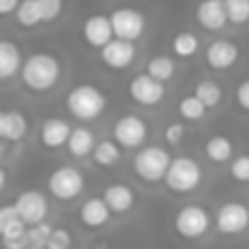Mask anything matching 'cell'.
Wrapping results in <instances>:
<instances>
[{"mask_svg":"<svg viewBox=\"0 0 249 249\" xmlns=\"http://www.w3.org/2000/svg\"><path fill=\"white\" fill-rule=\"evenodd\" d=\"M19 78H22L27 89H32L36 94L49 92L61 80V61L53 53H44V51L32 53V56L24 58Z\"/></svg>","mask_w":249,"mask_h":249,"instance_id":"cell-1","label":"cell"},{"mask_svg":"<svg viewBox=\"0 0 249 249\" xmlns=\"http://www.w3.org/2000/svg\"><path fill=\"white\" fill-rule=\"evenodd\" d=\"M66 107L68 111L78 119V121H94L97 116L104 114L107 109V97L102 89H97L94 85H78L68 92L66 97Z\"/></svg>","mask_w":249,"mask_h":249,"instance_id":"cell-2","label":"cell"},{"mask_svg":"<svg viewBox=\"0 0 249 249\" xmlns=\"http://www.w3.org/2000/svg\"><path fill=\"white\" fill-rule=\"evenodd\" d=\"M172 160L174 158H169V153H167L165 148H160V145H145L133 158V172L143 181H148V184L165 181L167 169L172 165Z\"/></svg>","mask_w":249,"mask_h":249,"instance_id":"cell-3","label":"cell"},{"mask_svg":"<svg viewBox=\"0 0 249 249\" xmlns=\"http://www.w3.org/2000/svg\"><path fill=\"white\" fill-rule=\"evenodd\" d=\"M201 167L196 160L191 158H174L172 165L167 169V177H165V186L174 194H189L194 191L198 184H201Z\"/></svg>","mask_w":249,"mask_h":249,"instance_id":"cell-4","label":"cell"},{"mask_svg":"<svg viewBox=\"0 0 249 249\" xmlns=\"http://www.w3.org/2000/svg\"><path fill=\"white\" fill-rule=\"evenodd\" d=\"M83 189H85V177L78 167L61 165L49 174V191L58 201H73V198H78L83 194Z\"/></svg>","mask_w":249,"mask_h":249,"instance_id":"cell-5","label":"cell"},{"mask_svg":"<svg viewBox=\"0 0 249 249\" xmlns=\"http://www.w3.org/2000/svg\"><path fill=\"white\" fill-rule=\"evenodd\" d=\"M208 228H211V215L198 203H189V206L179 208L174 215V230L184 240H198L208 232Z\"/></svg>","mask_w":249,"mask_h":249,"instance_id":"cell-6","label":"cell"},{"mask_svg":"<svg viewBox=\"0 0 249 249\" xmlns=\"http://www.w3.org/2000/svg\"><path fill=\"white\" fill-rule=\"evenodd\" d=\"M111 136H114V143L119 148H126V150H136L145 143L148 138V124L141 119V116H133V114H126V116H119L114 128H111Z\"/></svg>","mask_w":249,"mask_h":249,"instance_id":"cell-7","label":"cell"},{"mask_svg":"<svg viewBox=\"0 0 249 249\" xmlns=\"http://www.w3.org/2000/svg\"><path fill=\"white\" fill-rule=\"evenodd\" d=\"M215 228L220 235H242L249 228V206L242 201H228L215 213Z\"/></svg>","mask_w":249,"mask_h":249,"instance_id":"cell-8","label":"cell"},{"mask_svg":"<svg viewBox=\"0 0 249 249\" xmlns=\"http://www.w3.org/2000/svg\"><path fill=\"white\" fill-rule=\"evenodd\" d=\"M109 19H111L114 39L136 41L145 32V17H143V12H138L133 7H119L109 15Z\"/></svg>","mask_w":249,"mask_h":249,"instance_id":"cell-9","label":"cell"},{"mask_svg":"<svg viewBox=\"0 0 249 249\" xmlns=\"http://www.w3.org/2000/svg\"><path fill=\"white\" fill-rule=\"evenodd\" d=\"M15 208L22 218V223L27 228H34L39 223H46V213H49V201L41 191L36 189H29V191H22L17 198H15Z\"/></svg>","mask_w":249,"mask_h":249,"instance_id":"cell-10","label":"cell"},{"mask_svg":"<svg viewBox=\"0 0 249 249\" xmlns=\"http://www.w3.org/2000/svg\"><path fill=\"white\" fill-rule=\"evenodd\" d=\"M128 94L136 104H143V107H155L162 102L165 97V85L158 83L155 78H150L148 73H141L136 75L131 83H128Z\"/></svg>","mask_w":249,"mask_h":249,"instance_id":"cell-11","label":"cell"},{"mask_svg":"<svg viewBox=\"0 0 249 249\" xmlns=\"http://www.w3.org/2000/svg\"><path fill=\"white\" fill-rule=\"evenodd\" d=\"M99 56H102V63H104L107 68H111V71H124V68H128V66L133 63V58H136V46H133V41L114 39V41H109V44L99 51Z\"/></svg>","mask_w":249,"mask_h":249,"instance_id":"cell-12","label":"cell"},{"mask_svg":"<svg viewBox=\"0 0 249 249\" xmlns=\"http://www.w3.org/2000/svg\"><path fill=\"white\" fill-rule=\"evenodd\" d=\"M83 36L92 49H104L109 41H114V29L111 19L107 15H89L83 22Z\"/></svg>","mask_w":249,"mask_h":249,"instance_id":"cell-13","label":"cell"},{"mask_svg":"<svg viewBox=\"0 0 249 249\" xmlns=\"http://www.w3.org/2000/svg\"><path fill=\"white\" fill-rule=\"evenodd\" d=\"M237 58H240V49H237V44H232L228 39H215L206 49V63L213 71H228L237 63Z\"/></svg>","mask_w":249,"mask_h":249,"instance_id":"cell-14","label":"cell"},{"mask_svg":"<svg viewBox=\"0 0 249 249\" xmlns=\"http://www.w3.org/2000/svg\"><path fill=\"white\" fill-rule=\"evenodd\" d=\"M196 19L208 32L223 29L230 22L228 19V10H225V0H201L196 5Z\"/></svg>","mask_w":249,"mask_h":249,"instance_id":"cell-15","label":"cell"},{"mask_svg":"<svg viewBox=\"0 0 249 249\" xmlns=\"http://www.w3.org/2000/svg\"><path fill=\"white\" fill-rule=\"evenodd\" d=\"M73 128L68 126V121L63 119H46L41 126V145L49 150H58L63 145H68Z\"/></svg>","mask_w":249,"mask_h":249,"instance_id":"cell-16","label":"cell"},{"mask_svg":"<svg viewBox=\"0 0 249 249\" xmlns=\"http://www.w3.org/2000/svg\"><path fill=\"white\" fill-rule=\"evenodd\" d=\"M102 198H104V203L109 206L111 213H126L136 203V194H133V189L128 184H111V186H107Z\"/></svg>","mask_w":249,"mask_h":249,"instance_id":"cell-17","label":"cell"},{"mask_svg":"<svg viewBox=\"0 0 249 249\" xmlns=\"http://www.w3.org/2000/svg\"><path fill=\"white\" fill-rule=\"evenodd\" d=\"M22 53L17 49V44H12L10 39H0V83L10 80L15 73L22 71Z\"/></svg>","mask_w":249,"mask_h":249,"instance_id":"cell-18","label":"cell"},{"mask_svg":"<svg viewBox=\"0 0 249 249\" xmlns=\"http://www.w3.org/2000/svg\"><path fill=\"white\" fill-rule=\"evenodd\" d=\"M109 215H111V211L104 203V198H87L83 203V208H80V220H83L85 228H89V230H97V228L107 225Z\"/></svg>","mask_w":249,"mask_h":249,"instance_id":"cell-19","label":"cell"},{"mask_svg":"<svg viewBox=\"0 0 249 249\" xmlns=\"http://www.w3.org/2000/svg\"><path fill=\"white\" fill-rule=\"evenodd\" d=\"M29 131V124H27V116L17 109L12 111H5L2 116V124H0V141H22Z\"/></svg>","mask_w":249,"mask_h":249,"instance_id":"cell-20","label":"cell"},{"mask_svg":"<svg viewBox=\"0 0 249 249\" xmlns=\"http://www.w3.org/2000/svg\"><path fill=\"white\" fill-rule=\"evenodd\" d=\"M68 153L73 155V158H87V155H92L94 153V148H97V141H94V133L89 131V128H85V126H78V128H73V133H71V141H68Z\"/></svg>","mask_w":249,"mask_h":249,"instance_id":"cell-21","label":"cell"},{"mask_svg":"<svg viewBox=\"0 0 249 249\" xmlns=\"http://www.w3.org/2000/svg\"><path fill=\"white\" fill-rule=\"evenodd\" d=\"M232 153H235V148H232V141L228 136H213L206 143V158L215 165L232 162Z\"/></svg>","mask_w":249,"mask_h":249,"instance_id":"cell-22","label":"cell"},{"mask_svg":"<svg viewBox=\"0 0 249 249\" xmlns=\"http://www.w3.org/2000/svg\"><path fill=\"white\" fill-rule=\"evenodd\" d=\"M194 94L198 97V102L206 107V109H213L223 102V87L215 83V80H201L196 85Z\"/></svg>","mask_w":249,"mask_h":249,"instance_id":"cell-23","label":"cell"},{"mask_svg":"<svg viewBox=\"0 0 249 249\" xmlns=\"http://www.w3.org/2000/svg\"><path fill=\"white\" fill-rule=\"evenodd\" d=\"M174 71H177V63L169 58V56H153L148 61V75L155 78L158 83L165 85L169 78H174Z\"/></svg>","mask_w":249,"mask_h":249,"instance_id":"cell-24","label":"cell"},{"mask_svg":"<svg viewBox=\"0 0 249 249\" xmlns=\"http://www.w3.org/2000/svg\"><path fill=\"white\" fill-rule=\"evenodd\" d=\"M119 155H121V148L114 141H99L92 153V160L99 167H111L119 162Z\"/></svg>","mask_w":249,"mask_h":249,"instance_id":"cell-25","label":"cell"},{"mask_svg":"<svg viewBox=\"0 0 249 249\" xmlns=\"http://www.w3.org/2000/svg\"><path fill=\"white\" fill-rule=\"evenodd\" d=\"M27 225L19 220L17 225H12L2 237H0V245H2V249H27L29 247V237H27Z\"/></svg>","mask_w":249,"mask_h":249,"instance_id":"cell-26","label":"cell"},{"mask_svg":"<svg viewBox=\"0 0 249 249\" xmlns=\"http://www.w3.org/2000/svg\"><path fill=\"white\" fill-rule=\"evenodd\" d=\"M172 51H174V56H179V58H191V56L198 51V39H196L191 32H179V34H174V39H172Z\"/></svg>","mask_w":249,"mask_h":249,"instance_id":"cell-27","label":"cell"},{"mask_svg":"<svg viewBox=\"0 0 249 249\" xmlns=\"http://www.w3.org/2000/svg\"><path fill=\"white\" fill-rule=\"evenodd\" d=\"M15 17H17V24H22V27H36L39 22H44L39 0H22V5L15 12Z\"/></svg>","mask_w":249,"mask_h":249,"instance_id":"cell-28","label":"cell"},{"mask_svg":"<svg viewBox=\"0 0 249 249\" xmlns=\"http://www.w3.org/2000/svg\"><path fill=\"white\" fill-rule=\"evenodd\" d=\"M206 114V107L198 102L196 94H186L179 99V116L186 119V121H198L201 116Z\"/></svg>","mask_w":249,"mask_h":249,"instance_id":"cell-29","label":"cell"},{"mask_svg":"<svg viewBox=\"0 0 249 249\" xmlns=\"http://www.w3.org/2000/svg\"><path fill=\"white\" fill-rule=\"evenodd\" d=\"M228 19L232 24H247L249 22V0H225Z\"/></svg>","mask_w":249,"mask_h":249,"instance_id":"cell-30","label":"cell"},{"mask_svg":"<svg viewBox=\"0 0 249 249\" xmlns=\"http://www.w3.org/2000/svg\"><path fill=\"white\" fill-rule=\"evenodd\" d=\"M53 230H56V228H51L49 223H39V225H34V228H29V230H27V237H29V245H32V247H46V242L51 240V235H53Z\"/></svg>","mask_w":249,"mask_h":249,"instance_id":"cell-31","label":"cell"},{"mask_svg":"<svg viewBox=\"0 0 249 249\" xmlns=\"http://www.w3.org/2000/svg\"><path fill=\"white\" fill-rule=\"evenodd\" d=\"M19 220H22V218H19L15 203H2V206H0V237H2L12 225H17Z\"/></svg>","mask_w":249,"mask_h":249,"instance_id":"cell-32","label":"cell"},{"mask_svg":"<svg viewBox=\"0 0 249 249\" xmlns=\"http://www.w3.org/2000/svg\"><path fill=\"white\" fill-rule=\"evenodd\" d=\"M230 174H232L235 181L247 184L249 181V155H237V158L230 162Z\"/></svg>","mask_w":249,"mask_h":249,"instance_id":"cell-33","label":"cell"},{"mask_svg":"<svg viewBox=\"0 0 249 249\" xmlns=\"http://www.w3.org/2000/svg\"><path fill=\"white\" fill-rule=\"evenodd\" d=\"M39 7H41V19L53 22L63 12V0H39Z\"/></svg>","mask_w":249,"mask_h":249,"instance_id":"cell-34","label":"cell"},{"mask_svg":"<svg viewBox=\"0 0 249 249\" xmlns=\"http://www.w3.org/2000/svg\"><path fill=\"white\" fill-rule=\"evenodd\" d=\"M71 242H73L71 232H68L66 228H56L53 235H51V240L46 242L44 249H71Z\"/></svg>","mask_w":249,"mask_h":249,"instance_id":"cell-35","label":"cell"},{"mask_svg":"<svg viewBox=\"0 0 249 249\" xmlns=\"http://www.w3.org/2000/svg\"><path fill=\"white\" fill-rule=\"evenodd\" d=\"M181 138H184V126H181L179 121L169 124V126L165 128V141L169 143V145H179Z\"/></svg>","mask_w":249,"mask_h":249,"instance_id":"cell-36","label":"cell"},{"mask_svg":"<svg viewBox=\"0 0 249 249\" xmlns=\"http://www.w3.org/2000/svg\"><path fill=\"white\" fill-rule=\"evenodd\" d=\"M235 102H237V107H240L242 111H247V114H249V78L237 85V92H235Z\"/></svg>","mask_w":249,"mask_h":249,"instance_id":"cell-37","label":"cell"},{"mask_svg":"<svg viewBox=\"0 0 249 249\" xmlns=\"http://www.w3.org/2000/svg\"><path fill=\"white\" fill-rule=\"evenodd\" d=\"M22 5V0H0V17H7L12 12H17Z\"/></svg>","mask_w":249,"mask_h":249,"instance_id":"cell-38","label":"cell"},{"mask_svg":"<svg viewBox=\"0 0 249 249\" xmlns=\"http://www.w3.org/2000/svg\"><path fill=\"white\" fill-rule=\"evenodd\" d=\"M5 179H7V177H5V169L0 167V191L5 189Z\"/></svg>","mask_w":249,"mask_h":249,"instance_id":"cell-39","label":"cell"},{"mask_svg":"<svg viewBox=\"0 0 249 249\" xmlns=\"http://www.w3.org/2000/svg\"><path fill=\"white\" fill-rule=\"evenodd\" d=\"M2 155H5V143L0 141V158H2Z\"/></svg>","mask_w":249,"mask_h":249,"instance_id":"cell-40","label":"cell"},{"mask_svg":"<svg viewBox=\"0 0 249 249\" xmlns=\"http://www.w3.org/2000/svg\"><path fill=\"white\" fill-rule=\"evenodd\" d=\"M2 116H5V111H0V124H2Z\"/></svg>","mask_w":249,"mask_h":249,"instance_id":"cell-41","label":"cell"},{"mask_svg":"<svg viewBox=\"0 0 249 249\" xmlns=\"http://www.w3.org/2000/svg\"><path fill=\"white\" fill-rule=\"evenodd\" d=\"M27 249H44V247H32V245H29V247H27Z\"/></svg>","mask_w":249,"mask_h":249,"instance_id":"cell-42","label":"cell"}]
</instances>
